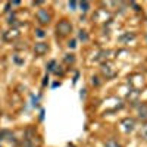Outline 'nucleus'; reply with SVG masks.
<instances>
[{
  "label": "nucleus",
  "mask_w": 147,
  "mask_h": 147,
  "mask_svg": "<svg viewBox=\"0 0 147 147\" xmlns=\"http://www.w3.org/2000/svg\"><path fill=\"white\" fill-rule=\"evenodd\" d=\"M57 31L62 35H66V34H69L72 31V25L68 21H62V22H59V25H57Z\"/></svg>",
  "instance_id": "obj_1"
},
{
  "label": "nucleus",
  "mask_w": 147,
  "mask_h": 147,
  "mask_svg": "<svg viewBox=\"0 0 147 147\" xmlns=\"http://www.w3.org/2000/svg\"><path fill=\"white\" fill-rule=\"evenodd\" d=\"M47 44L46 43H37L35 44V47H34V52L37 53V55H44L46 52H47Z\"/></svg>",
  "instance_id": "obj_2"
},
{
  "label": "nucleus",
  "mask_w": 147,
  "mask_h": 147,
  "mask_svg": "<svg viewBox=\"0 0 147 147\" xmlns=\"http://www.w3.org/2000/svg\"><path fill=\"white\" fill-rule=\"evenodd\" d=\"M37 18H38V21L41 22V24H47L49 22V19H50V16H49V13L46 10H38V13H37Z\"/></svg>",
  "instance_id": "obj_3"
},
{
  "label": "nucleus",
  "mask_w": 147,
  "mask_h": 147,
  "mask_svg": "<svg viewBox=\"0 0 147 147\" xmlns=\"http://www.w3.org/2000/svg\"><path fill=\"white\" fill-rule=\"evenodd\" d=\"M122 125L125 127V129H127V131H132V129H134V125H136V122H134V119L127 118V119L122 121Z\"/></svg>",
  "instance_id": "obj_4"
},
{
  "label": "nucleus",
  "mask_w": 147,
  "mask_h": 147,
  "mask_svg": "<svg viewBox=\"0 0 147 147\" xmlns=\"http://www.w3.org/2000/svg\"><path fill=\"white\" fill-rule=\"evenodd\" d=\"M138 118L140 119H147V105H141L138 109Z\"/></svg>",
  "instance_id": "obj_5"
},
{
  "label": "nucleus",
  "mask_w": 147,
  "mask_h": 147,
  "mask_svg": "<svg viewBox=\"0 0 147 147\" xmlns=\"http://www.w3.org/2000/svg\"><path fill=\"white\" fill-rule=\"evenodd\" d=\"M102 71H103V74H105L106 77H113V74H115L112 69H110V66H109V65H103Z\"/></svg>",
  "instance_id": "obj_6"
},
{
  "label": "nucleus",
  "mask_w": 147,
  "mask_h": 147,
  "mask_svg": "<svg viewBox=\"0 0 147 147\" xmlns=\"http://www.w3.org/2000/svg\"><path fill=\"white\" fill-rule=\"evenodd\" d=\"M105 147H121V146H119L115 140H107L106 144H105Z\"/></svg>",
  "instance_id": "obj_7"
},
{
  "label": "nucleus",
  "mask_w": 147,
  "mask_h": 147,
  "mask_svg": "<svg viewBox=\"0 0 147 147\" xmlns=\"http://www.w3.org/2000/svg\"><path fill=\"white\" fill-rule=\"evenodd\" d=\"M140 136L144 138V140H147V125H144L143 128H141V132H140Z\"/></svg>",
  "instance_id": "obj_8"
},
{
  "label": "nucleus",
  "mask_w": 147,
  "mask_h": 147,
  "mask_svg": "<svg viewBox=\"0 0 147 147\" xmlns=\"http://www.w3.org/2000/svg\"><path fill=\"white\" fill-rule=\"evenodd\" d=\"M131 38H134V34H125V35L121 37V41H127V40H131Z\"/></svg>",
  "instance_id": "obj_9"
},
{
  "label": "nucleus",
  "mask_w": 147,
  "mask_h": 147,
  "mask_svg": "<svg viewBox=\"0 0 147 147\" xmlns=\"http://www.w3.org/2000/svg\"><path fill=\"white\" fill-rule=\"evenodd\" d=\"M80 7H81V10L87 12V10H88V3H87V2H81V3H80Z\"/></svg>",
  "instance_id": "obj_10"
},
{
  "label": "nucleus",
  "mask_w": 147,
  "mask_h": 147,
  "mask_svg": "<svg viewBox=\"0 0 147 147\" xmlns=\"http://www.w3.org/2000/svg\"><path fill=\"white\" fill-rule=\"evenodd\" d=\"M137 97H138V91L134 90V91H132V94H131V96H128V99H131V100H136Z\"/></svg>",
  "instance_id": "obj_11"
},
{
  "label": "nucleus",
  "mask_w": 147,
  "mask_h": 147,
  "mask_svg": "<svg viewBox=\"0 0 147 147\" xmlns=\"http://www.w3.org/2000/svg\"><path fill=\"white\" fill-rule=\"evenodd\" d=\"M80 38H81V40H84V41L88 38V37H87V34H85V31H81V32H80Z\"/></svg>",
  "instance_id": "obj_12"
},
{
  "label": "nucleus",
  "mask_w": 147,
  "mask_h": 147,
  "mask_svg": "<svg viewBox=\"0 0 147 147\" xmlns=\"http://www.w3.org/2000/svg\"><path fill=\"white\" fill-rule=\"evenodd\" d=\"M65 60H66V62H74V55H66Z\"/></svg>",
  "instance_id": "obj_13"
},
{
  "label": "nucleus",
  "mask_w": 147,
  "mask_h": 147,
  "mask_svg": "<svg viewBox=\"0 0 147 147\" xmlns=\"http://www.w3.org/2000/svg\"><path fill=\"white\" fill-rule=\"evenodd\" d=\"M35 32H37V35H38V37H44V31L43 30H37Z\"/></svg>",
  "instance_id": "obj_14"
},
{
  "label": "nucleus",
  "mask_w": 147,
  "mask_h": 147,
  "mask_svg": "<svg viewBox=\"0 0 147 147\" xmlns=\"http://www.w3.org/2000/svg\"><path fill=\"white\" fill-rule=\"evenodd\" d=\"M75 6H77V3H75V2H71V3H69V7H71L72 10H74V7H75Z\"/></svg>",
  "instance_id": "obj_15"
},
{
  "label": "nucleus",
  "mask_w": 147,
  "mask_h": 147,
  "mask_svg": "<svg viewBox=\"0 0 147 147\" xmlns=\"http://www.w3.org/2000/svg\"><path fill=\"white\" fill-rule=\"evenodd\" d=\"M69 47H72V49L75 47V41H74V40H72V41H69Z\"/></svg>",
  "instance_id": "obj_16"
},
{
  "label": "nucleus",
  "mask_w": 147,
  "mask_h": 147,
  "mask_svg": "<svg viewBox=\"0 0 147 147\" xmlns=\"http://www.w3.org/2000/svg\"><path fill=\"white\" fill-rule=\"evenodd\" d=\"M53 66H55V62H50V65H49V69L52 71V69H53Z\"/></svg>",
  "instance_id": "obj_17"
},
{
  "label": "nucleus",
  "mask_w": 147,
  "mask_h": 147,
  "mask_svg": "<svg viewBox=\"0 0 147 147\" xmlns=\"http://www.w3.org/2000/svg\"><path fill=\"white\" fill-rule=\"evenodd\" d=\"M69 147H74V146H69Z\"/></svg>",
  "instance_id": "obj_18"
}]
</instances>
